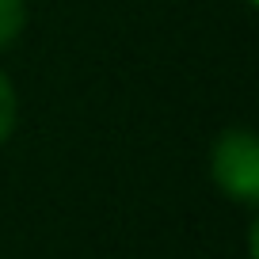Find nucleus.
<instances>
[{
    "label": "nucleus",
    "instance_id": "obj_3",
    "mask_svg": "<svg viewBox=\"0 0 259 259\" xmlns=\"http://www.w3.org/2000/svg\"><path fill=\"white\" fill-rule=\"evenodd\" d=\"M27 31V0H0V50Z\"/></svg>",
    "mask_w": 259,
    "mask_h": 259
},
{
    "label": "nucleus",
    "instance_id": "obj_1",
    "mask_svg": "<svg viewBox=\"0 0 259 259\" xmlns=\"http://www.w3.org/2000/svg\"><path fill=\"white\" fill-rule=\"evenodd\" d=\"M210 179L229 202H259V138L248 126L221 130L210 145Z\"/></svg>",
    "mask_w": 259,
    "mask_h": 259
},
{
    "label": "nucleus",
    "instance_id": "obj_2",
    "mask_svg": "<svg viewBox=\"0 0 259 259\" xmlns=\"http://www.w3.org/2000/svg\"><path fill=\"white\" fill-rule=\"evenodd\" d=\"M16 122H19V96H16V84L8 80V73L0 69V149L12 141Z\"/></svg>",
    "mask_w": 259,
    "mask_h": 259
},
{
    "label": "nucleus",
    "instance_id": "obj_4",
    "mask_svg": "<svg viewBox=\"0 0 259 259\" xmlns=\"http://www.w3.org/2000/svg\"><path fill=\"white\" fill-rule=\"evenodd\" d=\"M244 4H248V8H255V4H259V0H244Z\"/></svg>",
    "mask_w": 259,
    "mask_h": 259
}]
</instances>
